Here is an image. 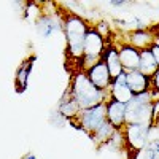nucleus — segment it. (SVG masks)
Here are the masks:
<instances>
[{"mask_svg": "<svg viewBox=\"0 0 159 159\" xmlns=\"http://www.w3.org/2000/svg\"><path fill=\"white\" fill-rule=\"evenodd\" d=\"M62 21V29L67 42V54L69 62H75L73 73L80 72V64L84 56V38L88 34V22L75 13H65L59 16Z\"/></svg>", "mask_w": 159, "mask_h": 159, "instance_id": "obj_1", "label": "nucleus"}, {"mask_svg": "<svg viewBox=\"0 0 159 159\" xmlns=\"http://www.w3.org/2000/svg\"><path fill=\"white\" fill-rule=\"evenodd\" d=\"M70 91L75 102L78 103V107L81 110H88L92 107H97L100 103H105L108 91H100L92 84V81L88 78L84 72H76L72 76V83H70Z\"/></svg>", "mask_w": 159, "mask_h": 159, "instance_id": "obj_2", "label": "nucleus"}, {"mask_svg": "<svg viewBox=\"0 0 159 159\" xmlns=\"http://www.w3.org/2000/svg\"><path fill=\"white\" fill-rule=\"evenodd\" d=\"M154 100L151 89L132 97L126 103V124L154 126Z\"/></svg>", "mask_w": 159, "mask_h": 159, "instance_id": "obj_3", "label": "nucleus"}, {"mask_svg": "<svg viewBox=\"0 0 159 159\" xmlns=\"http://www.w3.org/2000/svg\"><path fill=\"white\" fill-rule=\"evenodd\" d=\"M105 121H107V105L100 103V105H97V107L81 110L80 115H78V118L75 119V121H72V124L73 126L80 124L76 129H81L89 137H92V134H94Z\"/></svg>", "mask_w": 159, "mask_h": 159, "instance_id": "obj_4", "label": "nucleus"}, {"mask_svg": "<svg viewBox=\"0 0 159 159\" xmlns=\"http://www.w3.org/2000/svg\"><path fill=\"white\" fill-rule=\"evenodd\" d=\"M154 126H142V124H126L123 129L127 147L134 151H143L150 143V132Z\"/></svg>", "mask_w": 159, "mask_h": 159, "instance_id": "obj_5", "label": "nucleus"}, {"mask_svg": "<svg viewBox=\"0 0 159 159\" xmlns=\"http://www.w3.org/2000/svg\"><path fill=\"white\" fill-rule=\"evenodd\" d=\"M88 78L92 81L96 88H99L100 91H108L110 86H111V76H110V72L107 69V65H105L100 59L99 64H96L94 67H91L88 72H86Z\"/></svg>", "mask_w": 159, "mask_h": 159, "instance_id": "obj_6", "label": "nucleus"}, {"mask_svg": "<svg viewBox=\"0 0 159 159\" xmlns=\"http://www.w3.org/2000/svg\"><path fill=\"white\" fill-rule=\"evenodd\" d=\"M118 49V56H119V62L123 65L124 73L127 72H134L139 70V62H140V51L135 49L134 46L127 45H119Z\"/></svg>", "mask_w": 159, "mask_h": 159, "instance_id": "obj_7", "label": "nucleus"}, {"mask_svg": "<svg viewBox=\"0 0 159 159\" xmlns=\"http://www.w3.org/2000/svg\"><path fill=\"white\" fill-rule=\"evenodd\" d=\"M105 105H107V121L115 129L123 130L126 127V105L113 99H108Z\"/></svg>", "mask_w": 159, "mask_h": 159, "instance_id": "obj_8", "label": "nucleus"}, {"mask_svg": "<svg viewBox=\"0 0 159 159\" xmlns=\"http://www.w3.org/2000/svg\"><path fill=\"white\" fill-rule=\"evenodd\" d=\"M108 94H110V99L119 102V103H129L134 97V94L130 92L127 83H126V73L119 75L118 78H115L111 81V86L108 89Z\"/></svg>", "mask_w": 159, "mask_h": 159, "instance_id": "obj_9", "label": "nucleus"}, {"mask_svg": "<svg viewBox=\"0 0 159 159\" xmlns=\"http://www.w3.org/2000/svg\"><path fill=\"white\" fill-rule=\"evenodd\" d=\"M57 111L67 119V121H75V119L78 118L80 111H81V108L78 107V103L75 102L73 96H72V91L70 88H67V91L64 92L62 99L59 100V107H57Z\"/></svg>", "mask_w": 159, "mask_h": 159, "instance_id": "obj_10", "label": "nucleus"}, {"mask_svg": "<svg viewBox=\"0 0 159 159\" xmlns=\"http://www.w3.org/2000/svg\"><path fill=\"white\" fill-rule=\"evenodd\" d=\"M129 45L134 46L135 49L139 51H143V49H150L151 45L156 43V38H154V34L151 30V27H147L143 30H132L129 34Z\"/></svg>", "mask_w": 159, "mask_h": 159, "instance_id": "obj_11", "label": "nucleus"}, {"mask_svg": "<svg viewBox=\"0 0 159 159\" xmlns=\"http://www.w3.org/2000/svg\"><path fill=\"white\" fill-rule=\"evenodd\" d=\"M35 29H37L40 37L49 38L54 32L62 29V21H61V18H54L52 15H43L37 19Z\"/></svg>", "mask_w": 159, "mask_h": 159, "instance_id": "obj_12", "label": "nucleus"}, {"mask_svg": "<svg viewBox=\"0 0 159 159\" xmlns=\"http://www.w3.org/2000/svg\"><path fill=\"white\" fill-rule=\"evenodd\" d=\"M126 83L130 89V92L134 96L137 94H143V92H148L151 89V81L148 76L142 75L139 70L134 72H127L126 73Z\"/></svg>", "mask_w": 159, "mask_h": 159, "instance_id": "obj_13", "label": "nucleus"}, {"mask_svg": "<svg viewBox=\"0 0 159 159\" xmlns=\"http://www.w3.org/2000/svg\"><path fill=\"white\" fill-rule=\"evenodd\" d=\"M102 62L107 65L111 80H115V78H118L119 75L124 73L123 65H121V62H119V56H118L116 46H111V45H110V46L105 48L103 54H102Z\"/></svg>", "mask_w": 159, "mask_h": 159, "instance_id": "obj_14", "label": "nucleus"}, {"mask_svg": "<svg viewBox=\"0 0 159 159\" xmlns=\"http://www.w3.org/2000/svg\"><path fill=\"white\" fill-rule=\"evenodd\" d=\"M34 61H35V56H32L30 59H25L18 67L16 75H15V84H16L18 92H22L27 88V81H29V75H30V69L34 65Z\"/></svg>", "mask_w": 159, "mask_h": 159, "instance_id": "obj_15", "label": "nucleus"}, {"mask_svg": "<svg viewBox=\"0 0 159 159\" xmlns=\"http://www.w3.org/2000/svg\"><path fill=\"white\" fill-rule=\"evenodd\" d=\"M157 69H159V67H157V64H156L153 54H151V51H150V49H143V51H140L139 72H140L142 75H145V76L151 78V76L156 73Z\"/></svg>", "mask_w": 159, "mask_h": 159, "instance_id": "obj_16", "label": "nucleus"}, {"mask_svg": "<svg viewBox=\"0 0 159 159\" xmlns=\"http://www.w3.org/2000/svg\"><path fill=\"white\" fill-rule=\"evenodd\" d=\"M116 132V129L108 123V121H105L94 134H92V137H91V140L96 143V147H102V145H107L108 142H110V139L113 137V134Z\"/></svg>", "mask_w": 159, "mask_h": 159, "instance_id": "obj_17", "label": "nucleus"}, {"mask_svg": "<svg viewBox=\"0 0 159 159\" xmlns=\"http://www.w3.org/2000/svg\"><path fill=\"white\" fill-rule=\"evenodd\" d=\"M65 119L57 110L56 111H51V115H49V123H51V126H56V127H64V124H65Z\"/></svg>", "mask_w": 159, "mask_h": 159, "instance_id": "obj_18", "label": "nucleus"}, {"mask_svg": "<svg viewBox=\"0 0 159 159\" xmlns=\"http://www.w3.org/2000/svg\"><path fill=\"white\" fill-rule=\"evenodd\" d=\"M150 81H151V92H153V96H157L159 94V69L150 78Z\"/></svg>", "mask_w": 159, "mask_h": 159, "instance_id": "obj_19", "label": "nucleus"}, {"mask_svg": "<svg viewBox=\"0 0 159 159\" xmlns=\"http://www.w3.org/2000/svg\"><path fill=\"white\" fill-rule=\"evenodd\" d=\"M150 51H151V54H153V57H154V61H156V64H157V67H159V43L151 45Z\"/></svg>", "mask_w": 159, "mask_h": 159, "instance_id": "obj_20", "label": "nucleus"}, {"mask_svg": "<svg viewBox=\"0 0 159 159\" xmlns=\"http://www.w3.org/2000/svg\"><path fill=\"white\" fill-rule=\"evenodd\" d=\"M151 30H153V34H154V38L159 40V22H157L156 25H151Z\"/></svg>", "mask_w": 159, "mask_h": 159, "instance_id": "obj_21", "label": "nucleus"}, {"mask_svg": "<svg viewBox=\"0 0 159 159\" xmlns=\"http://www.w3.org/2000/svg\"><path fill=\"white\" fill-rule=\"evenodd\" d=\"M24 159H38V157H37L35 154H32V153H29V154H25V156H24Z\"/></svg>", "mask_w": 159, "mask_h": 159, "instance_id": "obj_22", "label": "nucleus"}, {"mask_svg": "<svg viewBox=\"0 0 159 159\" xmlns=\"http://www.w3.org/2000/svg\"><path fill=\"white\" fill-rule=\"evenodd\" d=\"M153 148H154V150H156V151L159 153V140H156V142L153 143Z\"/></svg>", "mask_w": 159, "mask_h": 159, "instance_id": "obj_23", "label": "nucleus"}]
</instances>
